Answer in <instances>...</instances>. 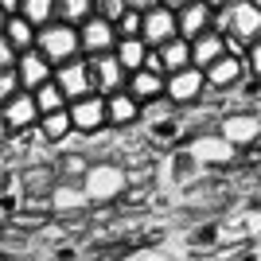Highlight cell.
Segmentation results:
<instances>
[{
    "label": "cell",
    "mask_w": 261,
    "mask_h": 261,
    "mask_svg": "<svg viewBox=\"0 0 261 261\" xmlns=\"http://www.w3.org/2000/svg\"><path fill=\"white\" fill-rule=\"evenodd\" d=\"M226 35V51L230 55H246V47L261 35V4L257 0H226L215 8V23Z\"/></svg>",
    "instance_id": "obj_1"
},
{
    "label": "cell",
    "mask_w": 261,
    "mask_h": 261,
    "mask_svg": "<svg viewBox=\"0 0 261 261\" xmlns=\"http://www.w3.org/2000/svg\"><path fill=\"white\" fill-rule=\"evenodd\" d=\"M35 47H39V51H43L55 66L66 63V59H74V55H82V43H78V28H74V23H63V20L43 23V28L35 32Z\"/></svg>",
    "instance_id": "obj_2"
},
{
    "label": "cell",
    "mask_w": 261,
    "mask_h": 261,
    "mask_svg": "<svg viewBox=\"0 0 261 261\" xmlns=\"http://www.w3.org/2000/svg\"><path fill=\"white\" fill-rule=\"evenodd\" d=\"M39 125V109H35L32 90H16L4 106H0V137H12V133H28Z\"/></svg>",
    "instance_id": "obj_3"
},
{
    "label": "cell",
    "mask_w": 261,
    "mask_h": 261,
    "mask_svg": "<svg viewBox=\"0 0 261 261\" xmlns=\"http://www.w3.org/2000/svg\"><path fill=\"white\" fill-rule=\"evenodd\" d=\"M55 82H59V90L66 94V101L98 94V90H94V74H90V59H82V55H74V59H66V63L55 66Z\"/></svg>",
    "instance_id": "obj_4"
},
{
    "label": "cell",
    "mask_w": 261,
    "mask_h": 261,
    "mask_svg": "<svg viewBox=\"0 0 261 261\" xmlns=\"http://www.w3.org/2000/svg\"><path fill=\"white\" fill-rule=\"evenodd\" d=\"M207 94V74L199 66H184V70H172L168 82H164V98L172 106H191Z\"/></svg>",
    "instance_id": "obj_5"
},
{
    "label": "cell",
    "mask_w": 261,
    "mask_h": 261,
    "mask_svg": "<svg viewBox=\"0 0 261 261\" xmlns=\"http://www.w3.org/2000/svg\"><path fill=\"white\" fill-rule=\"evenodd\" d=\"M78 43H82V55H101L117 47V23L106 20V16H86L78 23Z\"/></svg>",
    "instance_id": "obj_6"
},
{
    "label": "cell",
    "mask_w": 261,
    "mask_h": 261,
    "mask_svg": "<svg viewBox=\"0 0 261 261\" xmlns=\"http://www.w3.org/2000/svg\"><path fill=\"white\" fill-rule=\"evenodd\" d=\"M90 74H94V90H98L101 98H106V94L125 90V82H129V70L121 66V59H117L113 51L90 55Z\"/></svg>",
    "instance_id": "obj_7"
},
{
    "label": "cell",
    "mask_w": 261,
    "mask_h": 261,
    "mask_svg": "<svg viewBox=\"0 0 261 261\" xmlns=\"http://www.w3.org/2000/svg\"><path fill=\"white\" fill-rule=\"evenodd\" d=\"M66 113H70V125L74 133H98L106 129V98L101 94H86V98H74L66 101Z\"/></svg>",
    "instance_id": "obj_8"
},
{
    "label": "cell",
    "mask_w": 261,
    "mask_h": 261,
    "mask_svg": "<svg viewBox=\"0 0 261 261\" xmlns=\"http://www.w3.org/2000/svg\"><path fill=\"white\" fill-rule=\"evenodd\" d=\"M16 78H20V90H39L47 78H55V63L39 47H28L16 55Z\"/></svg>",
    "instance_id": "obj_9"
},
{
    "label": "cell",
    "mask_w": 261,
    "mask_h": 261,
    "mask_svg": "<svg viewBox=\"0 0 261 261\" xmlns=\"http://www.w3.org/2000/svg\"><path fill=\"white\" fill-rule=\"evenodd\" d=\"M172 35H179L172 8H164V4L144 8V16H141V39H144V47H160V43H168Z\"/></svg>",
    "instance_id": "obj_10"
},
{
    "label": "cell",
    "mask_w": 261,
    "mask_h": 261,
    "mask_svg": "<svg viewBox=\"0 0 261 261\" xmlns=\"http://www.w3.org/2000/svg\"><path fill=\"white\" fill-rule=\"evenodd\" d=\"M203 74H207V90H230V86H238L242 78L250 74V66H246L242 55H222V59L211 63Z\"/></svg>",
    "instance_id": "obj_11"
},
{
    "label": "cell",
    "mask_w": 261,
    "mask_h": 261,
    "mask_svg": "<svg viewBox=\"0 0 261 261\" xmlns=\"http://www.w3.org/2000/svg\"><path fill=\"white\" fill-rule=\"evenodd\" d=\"M211 23H215V4H207V0H191V4H184V8L175 12V28H179L184 39L203 35Z\"/></svg>",
    "instance_id": "obj_12"
},
{
    "label": "cell",
    "mask_w": 261,
    "mask_h": 261,
    "mask_svg": "<svg viewBox=\"0 0 261 261\" xmlns=\"http://www.w3.org/2000/svg\"><path fill=\"white\" fill-rule=\"evenodd\" d=\"M222 55H230V51H226V35L218 32V28H207L203 35L191 39V66H199V70H207Z\"/></svg>",
    "instance_id": "obj_13"
},
{
    "label": "cell",
    "mask_w": 261,
    "mask_h": 261,
    "mask_svg": "<svg viewBox=\"0 0 261 261\" xmlns=\"http://www.w3.org/2000/svg\"><path fill=\"white\" fill-rule=\"evenodd\" d=\"M141 117V101L133 98L129 90H117V94H106V125L113 129H125Z\"/></svg>",
    "instance_id": "obj_14"
},
{
    "label": "cell",
    "mask_w": 261,
    "mask_h": 261,
    "mask_svg": "<svg viewBox=\"0 0 261 261\" xmlns=\"http://www.w3.org/2000/svg\"><path fill=\"white\" fill-rule=\"evenodd\" d=\"M164 82H168V78L164 74H152V70H133L129 74V82H125V86H129V94L137 101H152V98H164Z\"/></svg>",
    "instance_id": "obj_15"
},
{
    "label": "cell",
    "mask_w": 261,
    "mask_h": 261,
    "mask_svg": "<svg viewBox=\"0 0 261 261\" xmlns=\"http://www.w3.org/2000/svg\"><path fill=\"white\" fill-rule=\"evenodd\" d=\"M164 59V70L172 74V70H184V66H191V39H184V35H172L168 43L156 47Z\"/></svg>",
    "instance_id": "obj_16"
},
{
    "label": "cell",
    "mask_w": 261,
    "mask_h": 261,
    "mask_svg": "<svg viewBox=\"0 0 261 261\" xmlns=\"http://www.w3.org/2000/svg\"><path fill=\"white\" fill-rule=\"evenodd\" d=\"M35 32H39V28H35V23H28L20 12H16V16H8V20H4V32H0V35H4L16 51H28V47H35Z\"/></svg>",
    "instance_id": "obj_17"
},
{
    "label": "cell",
    "mask_w": 261,
    "mask_h": 261,
    "mask_svg": "<svg viewBox=\"0 0 261 261\" xmlns=\"http://www.w3.org/2000/svg\"><path fill=\"white\" fill-rule=\"evenodd\" d=\"M113 55H117L121 66L133 74V70H141V66H144V55H148V47H144L141 35H121L117 47H113Z\"/></svg>",
    "instance_id": "obj_18"
},
{
    "label": "cell",
    "mask_w": 261,
    "mask_h": 261,
    "mask_svg": "<svg viewBox=\"0 0 261 261\" xmlns=\"http://www.w3.org/2000/svg\"><path fill=\"white\" fill-rule=\"evenodd\" d=\"M70 133H74V125H70V113H66V109H55V113H43V117H39V137H43V141H66V137H70Z\"/></svg>",
    "instance_id": "obj_19"
},
{
    "label": "cell",
    "mask_w": 261,
    "mask_h": 261,
    "mask_svg": "<svg viewBox=\"0 0 261 261\" xmlns=\"http://www.w3.org/2000/svg\"><path fill=\"white\" fill-rule=\"evenodd\" d=\"M32 98H35L39 117H43V113H55V109H66V94L59 90V82H55V78H47L39 90H32Z\"/></svg>",
    "instance_id": "obj_20"
},
{
    "label": "cell",
    "mask_w": 261,
    "mask_h": 261,
    "mask_svg": "<svg viewBox=\"0 0 261 261\" xmlns=\"http://www.w3.org/2000/svg\"><path fill=\"white\" fill-rule=\"evenodd\" d=\"M257 129H261V121H257V117H230L226 125H222L226 141H234V144H250V141H257Z\"/></svg>",
    "instance_id": "obj_21"
},
{
    "label": "cell",
    "mask_w": 261,
    "mask_h": 261,
    "mask_svg": "<svg viewBox=\"0 0 261 261\" xmlns=\"http://www.w3.org/2000/svg\"><path fill=\"white\" fill-rule=\"evenodd\" d=\"M86 16H94V0H59L55 4V20H63V23H82Z\"/></svg>",
    "instance_id": "obj_22"
},
{
    "label": "cell",
    "mask_w": 261,
    "mask_h": 261,
    "mask_svg": "<svg viewBox=\"0 0 261 261\" xmlns=\"http://www.w3.org/2000/svg\"><path fill=\"white\" fill-rule=\"evenodd\" d=\"M55 4L59 0H20V16L35 28H43V23L55 20Z\"/></svg>",
    "instance_id": "obj_23"
},
{
    "label": "cell",
    "mask_w": 261,
    "mask_h": 261,
    "mask_svg": "<svg viewBox=\"0 0 261 261\" xmlns=\"http://www.w3.org/2000/svg\"><path fill=\"white\" fill-rule=\"evenodd\" d=\"M141 16L144 12H137V8H125L117 16V39L121 35H141Z\"/></svg>",
    "instance_id": "obj_24"
},
{
    "label": "cell",
    "mask_w": 261,
    "mask_h": 261,
    "mask_svg": "<svg viewBox=\"0 0 261 261\" xmlns=\"http://www.w3.org/2000/svg\"><path fill=\"white\" fill-rule=\"evenodd\" d=\"M16 90H20V78H16V66H12V70H0V106H4V101H8L12 94H16Z\"/></svg>",
    "instance_id": "obj_25"
},
{
    "label": "cell",
    "mask_w": 261,
    "mask_h": 261,
    "mask_svg": "<svg viewBox=\"0 0 261 261\" xmlns=\"http://www.w3.org/2000/svg\"><path fill=\"white\" fill-rule=\"evenodd\" d=\"M94 12H98V16H106V20H113V23H117V16L125 12V0H94Z\"/></svg>",
    "instance_id": "obj_26"
},
{
    "label": "cell",
    "mask_w": 261,
    "mask_h": 261,
    "mask_svg": "<svg viewBox=\"0 0 261 261\" xmlns=\"http://www.w3.org/2000/svg\"><path fill=\"white\" fill-rule=\"evenodd\" d=\"M246 66H250V74H261V35L246 47Z\"/></svg>",
    "instance_id": "obj_27"
},
{
    "label": "cell",
    "mask_w": 261,
    "mask_h": 261,
    "mask_svg": "<svg viewBox=\"0 0 261 261\" xmlns=\"http://www.w3.org/2000/svg\"><path fill=\"white\" fill-rule=\"evenodd\" d=\"M16 55H20V51L0 35V70H12V66H16Z\"/></svg>",
    "instance_id": "obj_28"
},
{
    "label": "cell",
    "mask_w": 261,
    "mask_h": 261,
    "mask_svg": "<svg viewBox=\"0 0 261 261\" xmlns=\"http://www.w3.org/2000/svg\"><path fill=\"white\" fill-rule=\"evenodd\" d=\"M152 4H160V0H125V8H137V12L152 8Z\"/></svg>",
    "instance_id": "obj_29"
},
{
    "label": "cell",
    "mask_w": 261,
    "mask_h": 261,
    "mask_svg": "<svg viewBox=\"0 0 261 261\" xmlns=\"http://www.w3.org/2000/svg\"><path fill=\"white\" fill-rule=\"evenodd\" d=\"M0 12H4V16H16V12H20V0H0Z\"/></svg>",
    "instance_id": "obj_30"
},
{
    "label": "cell",
    "mask_w": 261,
    "mask_h": 261,
    "mask_svg": "<svg viewBox=\"0 0 261 261\" xmlns=\"http://www.w3.org/2000/svg\"><path fill=\"white\" fill-rule=\"evenodd\" d=\"M160 4H164V8H172V12H179L184 4H191V0H160Z\"/></svg>",
    "instance_id": "obj_31"
},
{
    "label": "cell",
    "mask_w": 261,
    "mask_h": 261,
    "mask_svg": "<svg viewBox=\"0 0 261 261\" xmlns=\"http://www.w3.org/2000/svg\"><path fill=\"white\" fill-rule=\"evenodd\" d=\"M4 20H8V16H4V12H0V32H4Z\"/></svg>",
    "instance_id": "obj_32"
},
{
    "label": "cell",
    "mask_w": 261,
    "mask_h": 261,
    "mask_svg": "<svg viewBox=\"0 0 261 261\" xmlns=\"http://www.w3.org/2000/svg\"><path fill=\"white\" fill-rule=\"evenodd\" d=\"M207 4H215V8H218V4H226V0H207Z\"/></svg>",
    "instance_id": "obj_33"
},
{
    "label": "cell",
    "mask_w": 261,
    "mask_h": 261,
    "mask_svg": "<svg viewBox=\"0 0 261 261\" xmlns=\"http://www.w3.org/2000/svg\"><path fill=\"white\" fill-rule=\"evenodd\" d=\"M257 4H261V0H257Z\"/></svg>",
    "instance_id": "obj_34"
}]
</instances>
